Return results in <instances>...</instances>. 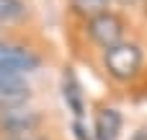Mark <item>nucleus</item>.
I'll return each mask as SVG.
<instances>
[{
	"label": "nucleus",
	"mask_w": 147,
	"mask_h": 140,
	"mask_svg": "<svg viewBox=\"0 0 147 140\" xmlns=\"http://www.w3.org/2000/svg\"><path fill=\"white\" fill-rule=\"evenodd\" d=\"M70 5L75 13L85 16L88 21L101 16V13H109V0H70Z\"/></svg>",
	"instance_id": "obj_8"
},
{
	"label": "nucleus",
	"mask_w": 147,
	"mask_h": 140,
	"mask_svg": "<svg viewBox=\"0 0 147 140\" xmlns=\"http://www.w3.org/2000/svg\"><path fill=\"white\" fill-rule=\"evenodd\" d=\"M39 68V57L21 44H0V73L23 75Z\"/></svg>",
	"instance_id": "obj_3"
},
{
	"label": "nucleus",
	"mask_w": 147,
	"mask_h": 140,
	"mask_svg": "<svg viewBox=\"0 0 147 140\" xmlns=\"http://www.w3.org/2000/svg\"><path fill=\"white\" fill-rule=\"evenodd\" d=\"M72 130H75V135H78V140H96V135H93V132H90L88 127H83V122H80V120H75Z\"/></svg>",
	"instance_id": "obj_10"
},
{
	"label": "nucleus",
	"mask_w": 147,
	"mask_h": 140,
	"mask_svg": "<svg viewBox=\"0 0 147 140\" xmlns=\"http://www.w3.org/2000/svg\"><path fill=\"white\" fill-rule=\"evenodd\" d=\"M134 140H147V130H140V132H137V138Z\"/></svg>",
	"instance_id": "obj_12"
},
{
	"label": "nucleus",
	"mask_w": 147,
	"mask_h": 140,
	"mask_svg": "<svg viewBox=\"0 0 147 140\" xmlns=\"http://www.w3.org/2000/svg\"><path fill=\"white\" fill-rule=\"evenodd\" d=\"M23 13V3L21 0H0V23L13 21Z\"/></svg>",
	"instance_id": "obj_9"
},
{
	"label": "nucleus",
	"mask_w": 147,
	"mask_h": 140,
	"mask_svg": "<svg viewBox=\"0 0 147 140\" xmlns=\"http://www.w3.org/2000/svg\"><path fill=\"white\" fill-rule=\"evenodd\" d=\"M39 125V114L28 112L26 107L16 104V107H0V130L8 132V138L16 135H28L34 132Z\"/></svg>",
	"instance_id": "obj_4"
},
{
	"label": "nucleus",
	"mask_w": 147,
	"mask_h": 140,
	"mask_svg": "<svg viewBox=\"0 0 147 140\" xmlns=\"http://www.w3.org/2000/svg\"><path fill=\"white\" fill-rule=\"evenodd\" d=\"M28 96H31V88H28V83H26L21 75L0 73V107L23 104Z\"/></svg>",
	"instance_id": "obj_5"
},
{
	"label": "nucleus",
	"mask_w": 147,
	"mask_h": 140,
	"mask_svg": "<svg viewBox=\"0 0 147 140\" xmlns=\"http://www.w3.org/2000/svg\"><path fill=\"white\" fill-rule=\"evenodd\" d=\"M145 10H147V0H145Z\"/></svg>",
	"instance_id": "obj_13"
},
{
	"label": "nucleus",
	"mask_w": 147,
	"mask_h": 140,
	"mask_svg": "<svg viewBox=\"0 0 147 140\" xmlns=\"http://www.w3.org/2000/svg\"><path fill=\"white\" fill-rule=\"evenodd\" d=\"M121 132V114L111 107L101 109L96 114V125H93V135L96 140H116Z\"/></svg>",
	"instance_id": "obj_6"
},
{
	"label": "nucleus",
	"mask_w": 147,
	"mask_h": 140,
	"mask_svg": "<svg viewBox=\"0 0 147 140\" xmlns=\"http://www.w3.org/2000/svg\"><path fill=\"white\" fill-rule=\"evenodd\" d=\"M106 70L109 75H114L116 81H129L140 73V65H142V49L137 44H129V42H121L116 44L114 49H106Z\"/></svg>",
	"instance_id": "obj_1"
},
{
	"label": "nucleus",
	"mask_w": 147,
	"mask_h": 140,
	"mask_svg": "<svg viewBox=\"0 0 147 140\" xmlns=\"http://www.w3.org/2000/svg\"><path fill=\"white\" fill-rule=\"evenodd\" d=\"M88 34L96 44L106 47V49H114L116 44H121V36H124V21L116 16V13H101L96 18L88 21Z\"/></svg>",
	"instance_id": "obj_2"
},
{
	"label": "nucleus",
	"mask_w": 147,
	"mask_h": 140,
	"mask_svg": "<svg viewBox=\"0 0 147 140\" xmlns=\"http://www.w3.org/2000/svg\"><path fill=\"white\" fill-rule=\"evenodd\" d=\"M5 140H44V138H36V135H16V138H5Z\"/></svg>",
	"instance_id": "obj_11"
},
{
	"label": "nucleus",
	"mask_w": 147,
	"mask_h": 140,
	"mask_svg": "<svg viewBox=\"0 0 147 140\" xmlns=\"http://www.w3.org/2000/svg\"><path fill=\"white\" fill-rule=\"evenodd\" d=\"M62 96H65L67 107L72 109L75 120H80V117L85 114V107H83V91H80V83H78V78H75L72 70H65V75H62Z\"/></svg>",
	"instance_id": "obj_7"
}]
</instances>
